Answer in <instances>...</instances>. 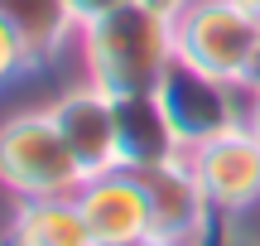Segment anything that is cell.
I'll list each match as a JSON object with an SVG mask.
<instances>
[{
  "instance_id": "obj_1",
  "label": "cell",
  "mask_w": 260,
  "mask_h": 246,
  "mask_svg": "<svg viewBox=\"0 0 260 246\" xmlns=\"http://www.w3.org/2000/svg\"><path fill=\"white\" fill-rule=\"evenodd\" d=\"M77 39H82V63L92 87H102L111 97L154 92L159 77L169 73V63L178 58L174 19L154 15L140 0H125V5L77 24Z\"/></svg>"
},
{
  "instance_id": "obj_2",
  "label": "cell",
  "mask_w": 260,
  "mask_h": 246,
  "mask_svg": "<svg viewBox=\"0 0 260 246\" xmlns=\"http://www.w3.org/2000/svg\"><path fill=\"white\" fill-rule=\"evenodd\" d=\"M178 58L222 82L251 87V73L260 63V15L241 0H193L174 19Z\"/></svg>"
},
{
  "instance_id": "obj_3",
  "label": "cell",
  "mask_w": 260,
  "mask_h": 246,
  "mask_svg": "<svg viewBox=\"0 0 260 246\" xmlns=\"http://www.w3.org/2000/svg\"><path fill=\"white\" fill-rule=\"evenodd\" d=\"M0 189L15 198H53L82 189V169L53 111H15L0 121Z\"/></svg>"
},
{
  "instance_id": "obj_4",
  "label": "cell",
  "mask_w": 260,
  "mask_h": 246,
  "mask_svg": "<svg viewBox=\"0 0 260 246\" xmlns=\"http://www.w3.org/2000/svg\"><path fill=\"white\" fill-rule=\"evenodd\" d=\"M154 97L164 102L169 121H174L178 140H183V150H193V145H203V140H212V135L241 126V116H246V87L222 82V77L203 73V68L183 63V58L169 63V73L159 77Z\"/></svg>"
},
{
  "instance_id": "obj_5",
  "label": "cell",
  "mask_w": 260,
  "mask_h": 246,
  "mask_svg": "<svg viewBox=\"0 0 260 246\" xmlns=\"http://www.w3.org/2000/svg\"><path fill=\"white\" fill-rule=\"evenodd\" d=\"M188 164H193L212 212L241 218L246 208L260 203V140L246 126H232V131L193 145L188 150Z\"/></svg>"
},
{
  "instance_id": "obj_6",
  "label": "cell",
  "mask_w": 260,
  "mask_h": 246,
  "mask_svg": "<svg viewBox=\"0 0 260 246\" xmlns=\"http://www.w3.org/2000/svg\"><path fill=\"white\" fill-rule=\"evenodd\" d=\"M140 189H145V208H149V232L174 246H198V237L207 232V222L217 218L212 203H207L203 183H198L193 164L183 160H169L154 164V169H135Z\"/></svg>"
},
{
  "instance_id": "obj_7",
  "label": "cell",
  "mask_w": 260,
  "mask_h": 246,
  "mask_svg": "<svg viewBox=\"0 0 260 246\" xmlns=\"http://www.w3.org/2000/svg\"><path fill=\"white\" fill-rule=\"evenodd\" d=\"M53 121L58 131H63L68 150H73L77 169H82V179H92V174H106L121 164V145H116V97L102 92V87H77V92L58 97L53 106Z\"/></svg>"
},
{
  "instance_id": "obj_8",
  "label": "cell",
  "mask_w": 260,
  "mask_h": 246,
  "mask_svg": "<svg viewBox=\"0 0 260 246\" xmlns=\"http://www.w3.org/2000/svg\"><path fill=\"white\" fill-rule=\"evenodd\" d=\"M77 208H82V222H87V232H92L96 246L149 232L145 189H140L135 169H121V164L106 169V174L82 179V189H77Z\"/></svg>"
},
{
  "instance_id": "obj_9",
  "label": "cell",
  "mask_w": 260,
  "mask_h": 246,
  "mask_svg": "<svg viewBox=\"0 0 260 246\" xmlns=\"http://www.w3.org/2000/svg\"><path fill=\"white\" fill-rule=\"evenodd\" d=\"M116 145H121V169H154L188 155L154 92L116 97Z\"/></svg>"
},
{
  "instance_id": "obj_10",
  "label": "cell",
  "mask_w": 260,
  "mask_h": 246,
  "mask_svg": "<svg viewBox=\"0 0 260 246\" xmlns=\"http://www.w3.org/2000/svg\"><path fill=\"white\" fill-rule=\"evenodd\" d=\"M0 24L15 34L29 73L48 68L77 34V15L68 0H0Z\"/></svg>"
},
{
  "instance_id": "obj_11",
  "label": "cell",
  "mask_w": 260,
  "mask_h": 246,
  "mask_svg": "<svg viewBox=\"0 0 260 246\" xmlns=\"http://www.w3.org/2000/svg\"><path fill=\"white\" fill-rule=\"evenodd\" d=\"M0 246H96V241L82 222L77 193H53V198H19Z\"/></svg>"
},
{
  "instance_id": "obj_12",
  "label": "cell",
  "mask_w": 260,
  "mask_h": 246,
  "mask_svg": "<svg viewBox=\"0 0 260 246\" xmlns=\"http://www.w3.org/2000/svg\"><path fill=\"white\" fill-rule=\"evenodd\" d=\"M24 73H29V63H24V53H19L15 34L0 24V87H10L15 77H24Z\"/></svg>"
},
{
  "instance_id": "obj_13",
  "label": "cell",
  "mask_w": 260,
  "mask_h": 246,
  "mask_svg": "<svg viewBox=\"0 0 260 246\" xmlns=\"http://www.w3.org/2000/svg\"><path fill=\"white\" fill-rule=\"evenodd\" d=\"M198 246H255V241L241 237V232L232 227V218H222V212H217V218L207 222V232L198 237Z\"/></svg>"
},
{
  "instance_id": "obj_14",
  "label": "cell",
  "mask_w": 260,
  "mask_h": 246,
  "mask_svg": "<svg viewBox=\"0 0 260 246\" xmlns=\"http://www.w3.org/2000/svg\"><path fill=\"white\" fill-rule=\"evenodd\" d=\"M73 5V15H77V24H87V19H96V15H106V10H116V5H125V0H68Z\"/></svg>"
},
{
  "instance_id": "obj_15",
  "label": "cell",
  "mask_w": 260,
  "mask_h": 246,
  "mask_svg": "<svg viewBox=\"0 0 260 246\" xmlns=\"http://www.w3.org/2000/svg\"><path fill=\"white\" fill-rule=\"evenodd\" d=\"M140 5H149L154 15H164V19H178L188 5H193V0H140Z\"/></svg>"
},
{
  "instance_id": "obj_16",
  "label": "cell",
  "mask_w": 260,
  "mask_h": 246,
  "mask_svg": "<svg viewBox=\"0 0 260 246\" xmlns=\"http://www.w3.org/2000/svg\"><path fill=\"white\" fill-rule=\"evenodd\" d=\"M241 126L260 140V92H246V116H241Z\"/></svg>"
},
{
  "instance_id": "obj_17",
  "label": "cell",
  "mask_w": 260,
  "mask_h": 246,
  "mask_svg": "<svg viewBox=\"0 0 260 246\" xmlns=\"http://www.w3.org/2000/svg\"><path fill=\"white\" fill-rule=\"evenodd\" d=\"M106 246H174V241L154 237V232H140V237H125V241H106Z\"/></svg>"
},
{
  "instance_id": "obj_18",
  "label": "cell",
  "mask_w": 260,
  "mask_h": 246,
  "mask_svg": "<svg viewBox=\"0 0 260 246\" xmlns=\"http://www.w3.org/2000/svg\"><path fill=\"white\" fill-rule=\"evenodd\" d=\"M246 92H260V63H255V73H251V87Z\"/></svg>"
},
{
  "instance_id": "obj_19",
  "label": "cell",
  "mask_w": 260,
  "mask_h": 246,
  "mask_svg": "<svg viewBox=\"0 0 260 246\" xmlns=\"http://www.w3.org/2000/svg\"><path fill=\"white\" fill-rule=\"evenodd\" d=\"M241 5H246V10H255V15H260V0H241Z\"/></svg>"
}]
</instances>
